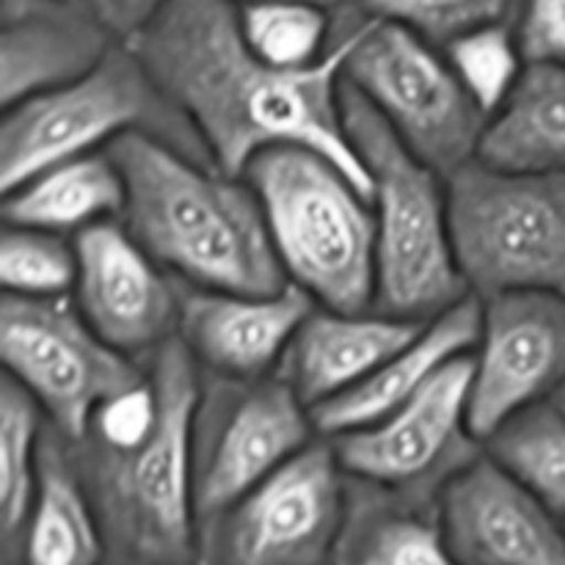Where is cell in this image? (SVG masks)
I'll return each mask as SVG.
<instances>
[{
    "label": "cell",
    "mask_w": 565,
    "mask_h": 565,
    "mask_svg": "<svg viewBox=\"0 0 565 565\" xmlns=\"http://www.w3.org/2000/svg\"><path fill=\"white\" fill-rule=\"evenodd\" d=\"M158 419L147 436L108 445L86 436L72 463L97 516L105 565H196L202 524L193 497V419L202 367L180 337L147 364Z\"/></svg>",
    "instance_id": "obj_3"
},
{
    "label": "cell",
    "mask_w": 565,
    "mask_h": 565,
    "mask_svg": "<svg viewBox=\"0 0 565 565\" xmlns=\"http://www.w3.org/2000/svg\"><path fill=\"white\" fill-rule=\"evenodd\" d=\"M340 103L348 138L373 180V312L430 323L472 296L452 252L447 180L401 141L345 77Z\"/></svg>",
    "instance_id": "obj_4"
},
{
    "label": "cell",
    "mask_w": 565,
    "mask_h": 565,
    "mask_svg": "<svg viewBox=\"0 0 565 565\" xmlns=\"http://www.w3.org/2000/svg\"><path fill=\"white\" fill-rule=\"evenodd\" d=\"M92 6L110 28V33L119 42H127L163 9L166 0H92Z\"/></svg>",
    "instance_id": "obj_30"
},
{
    "label": "cell",
    "mask_w": 565,
    "mask_h": 565,
    "mask_svg": "<svg viewBox=\"0 0 565 565\" xmlns=\"http://www.w3.org/2000/svg\"><path fill=\"white\" fill-rule=\"evenodd\" d=\"M351 478L331 439H315L237 505L202 527V565H331Z\"/></svg>",
    "instance_id": "obj_11"
},
{
    "label": "cell",
    "mask_w": 565,
    "mask_h": 565,
    "mask_svg": "<svg viewBox=\"0 0 565 565\" xmlns=\"http://www.w3.org/2000/svg\"><path fill=\"white\" fill-rule=\"evenodd\" d=\"M44 412L3 373L0 381V530L6 563L20 561L22 535L36 497L39 447L44 439Z\"/></svg>",
    "instance_id": "obj_23"
},
{
    "label": "cell",
    "mask_w": 565,
    "mask_h": 565,
    "mask_svg": "<svg viewBox=\"0 0 565 565\" xmlns=\"http://www.w3.org/2000/svg\"><path fill=\"white\" fill-rule=\"evenodd\" d=\"M241 28L248 47L281 70L318 64L334 39V11L309 3L241 6Z\"/></svg>",
    "instance_id": "obj_25"
},
{
    "label": "cell",
    "mask_w": 565,
    "mask_h": 565,
    "mask_svg": "<svg viewBox=\"0 0 565 565\" xmlns=\"http://www.w3.org/2000/svg\"><path fill=\"white\" fill-rule=\"evenodd\" d=\"M125 210V180L108 152L44 171L3 196V224L64 235L114 221Z\"/></svg>",
    "instance_id": "obj_22"
},
{
    "label": "cell",
    "mask_w": 565,
    "mask_h": 565,
    "mask_svg": "<svg viewBox=\"0 0 565 565\" xmlns=\"http://www.w3.org/2000/svg\"><path fill=\"white\" fill-rule=\"evenodd\" d=\"M0 359L70 445L94 414L147 381V367L110 348L66 298H0Z\"/></svg>",
    "instance_id": "obj_9"
},
{
    "label": "cell",
    "mask_w": 565,
    "mask_h": 565,
    "mask_svg": "<svg viewBox=\"0 0 565 565\" xmlns=\"http://www.w3.org/2000/svg\"><path fill=\"white\" fill-rule=\"evenodd\" d=\"M290 285L320 309L373 312L375 213L370 199L312 149L274 147L243 171Z\"/></svg>",
    "instance_id": "obj_5"
},
{
    "label": "cell",
    "mask_w": 565,
    "mask_h": 565,
    "mask_svg": "<svg viewBox=\"0 0 565 565\" xmlns=\"http://www.w3.org/2000/svg\"><path fill=\"white\" fill-rule=\"evenodd\" d=\"M483 447L557 519H565V406L550 401L527 408Z\"/></svg>",
    "instance_id": "obj_24"
},
{
    "label": "cell",
    "mask_w": 565,
    "mask_h": 565,
    "mask_svg": "<svg viewBox=\"0 0 565 565\" xmlns=\"http://www.w3.org/2000/svg\"><path fill=\"white\" fill-rule=\"evenodd\" d=\"M458 270L478 301L508 292L565 298V174L472 163L447 177Z\"/></svg>",
    "instance_id": "obj_7"
},
{
    "label": "cell",
    "mask_w": 565,
    "mask_h": 565,
    "mask_svg": "<svg viewBox=\"0 0 565 565\" xmlns=\"http://www.w3.org/2000/svg\"><path fill=\"white\" fill-rule=\"evenodd\" d=\"M312 412L279 379L235 381L202 370L193 419V497L199 524L230 511L315 439Z\"/></svg>",
    "instance_id": "obj_10"
},
{
    "label": "cell",
    "mask_w": 565,
    "mask_h": 565,
    "mask_svg": "<svg viewBox=\"0 0 565 565\" xmlns=\"http://www.w3.org/2000/svg\"><path fill=\"white\" fill-rule=\"evenodd\" d=\"M237 6H248V3H309V6H320L326 11H342L345 6H351L353 0H232Z\"/></svg>",
    "instance_id": "obj_31"
},
{
    "label": "cell",
    "mask_w": 565,
    "mask_h": 565,
    "mask_svg": "<svg viewBox=\"0 0 565 565\" xmlns=\"http://www.w3.org/2000/svg\"><path fill=\"white\" fill-rule=\"evenodd\" d=\"M345 83L367 97L401 141L445 180L478 158L489 119L461 86L445 50L408 28L362 11Z\"/></svg>",
    "instance_id": "obj_8"
},
{
    "label": "cell",
    "mask_w": 565,
    "mask_h": 565,
    "mask_svg": "<svg viewBox=\"0 0 565 565\" xmlns=\"http://www.w3.org/2000/svg\"><path fill=\"white\" fill-rule=\"evenodd\" d=\"M315 301L296 285L276 296H235L180 285L177 337L210 375L254 381L274 375Z\"/></svg>",
    "instance_id": "obj_16"
},
{
    "label": "cell",
    "mask_w": 565,
    "mask_h": 565,
    "mask_svg": "<svg viewBox=\"0 0 565 565\" xmlns=\"http://www.w3.org/2000/svg\"><path fill=\"white\" fill-rule=\"evenodd\" d=\"M362 9L334 14V39L318 64L281 70L248 47L232 0H166L127 47L185 114L215 169L243 177L259 152L301 147L323 154L373 199V180L342 121V77Z\"/></svg>",
    "instance_id": "obj_1"
},
{
    "label": "cell",
    "mask_w": 565,
    "mask_h": 565,
    "mask_svg": "<svg viewBox=\"0 0 565 565\" xmlns=\"http://www.w3.org/2000/svg\"><path fill=\"white\" fill-rule=\"evenodd\" d=\"M423 329L425 323L379 312L315 309L292 337L276 375L315 412L364 384L381 364L412 345Z\"/></svg>",
    "instance_id": "obj_18"
},
{
    "label": "cell",
    "mask_w": 565,
    "mask_h": 565,
    "mask_svg": "<svg viewBox=\"0 0 565 565\" xmlns=\"http://www.w3.org/2000/svg\"><path fill=\"white\" fill-rule=\"evenodd\" d=\"M516 36L524 61L565 66V0H524Z\"/></svg>",
    "instance_id": "obj_29"
},
{
    "label": "cell",
    "mask_w": 565,
    "mask_h": 565,
    "mask_svg": "<svg viewBox=\"0 0 565 565\" xmlns=\"http://www.w3.org/2000/svg\"><path fill=\"white\" fill-rule=\"evenodd\" d=\"M480 340V301L469 296L458 307L425 323L417 340L381 364L364 384L337 401L315 408L312 423L323 439L353 434L379 425L406 406L439 370L469 356Z\"/></svg>",
    "instance_id": "obj_19"
},
{
    "label": "cell",
    "mask_w": 565,
    "mask_h": 565,
    "mask_svg": "<svg viewBox=\"0 0 565 565\" xmlns=\"http://www.w3.org/2000/svg\"><path fill=\"white\" fill-rule=\"evenodd\" d=\"M445 55L486 119L508 103L527 66L519 47L516 25L480 28L447 44Z\"/></svg>",
    "instance_id": "obj_27"
},
{
    "label": "cell",
    "mask_w": 565,
    "mask_h": 565,
    "mask_svg": "<svg viewBox=\"0 0 565 565\" xmlns=\"http://www.w3.org/2000/svg\"><path fill=\"white\" fill-rule=\"evenodd\" d=\"M439 522L461 565H565V524L486 450L447 480Z\"/></svg>",
    "instance_id": "obj_15"
},
{
    "label": "cell",
    "mask_w": 565,
    "mask_h": 565,
    "mask_svg": "<svg viewBox=\"0 0 565 565\" xmlns=\"http://www.w3.org/2000/svg\"><path fill=\"white\" fill-rule=\"evenodd\" d=\"M472 353L434 375L406 406L379 425L331 439L348 478L439 500L447 480L480 456L469 434Z\"/></svg>",
    "instance_id": "obj_12"
},
{
    "label": "cell",
    "mask_w": 565,
    "mask_h": 565,
    "mask_svg": "<svg viewBox=\"0 0 565 565\" xmlns=\"http://www.w3.org/2000/svg\"><path fill=\"white\" fill-rule=\"evenodd\" d=\"M22 565H103L105 546L70 445L47 425L39 447L36 497L20 546Z\"/></svg>",
    "instance_id": "obj_21"
},
{
    "label": "cell",
    "mask_w": 565,
    "mask_h": 565,
    "mask_svg": "<svg viewBox=\"0 0 565 565\" xmlns=\"http://www.w3.org/2000/svg\"><path fill=\"white\" fill-rule=\"evenodd\" d=\"M108 158L125 180L121 226L182 285L235 296H276V257L257 193L143 132L116 138Z\"/></svg>",
    "instance_id": "obj_2"
},
{
    "label": "cell",
    "mask_w": 565,
    "mask_h": 565,
    "mask_svg": "<svg viewBox=\"0 0 565 565\" xmlns=\"http://www.w3.org/2000/svg\"><path fill=\"white\" fill-rule=\"evenodd\" d=\"M116 44L92 0H3V110L88 75Z\"/></svg>",
    "instance_id": "obj_17"
},
{
    "label": "cell",
    "mask_w": 565,
    "mask_h": 565,
    "mask_svg": "<svg viewBox=\"0 0 565 565\" xmlns=\"http://www.w3.org/2000/svg\"><path fill=\"white\" fill-rule=\"evenodd\" d=\"M475 160L508 174H565V66L527 61Z\"/></svg>",
    "instance_id": "obj_20"
},
{
    "label": "cell",
    "mask_w": 565,
    "mask_h": 565,
    "mask_svg": "<svg viewBox=\"0 0 565 565\" xmlns=\"http://www.w3.org/2000/svg\"><path fill=\"white\" fill-rule=\"evenodd\" d=\"M356 3L367 17L397 22L439 50L480 28L516 25L524 9V0H356Z\"/></svg>",
    "instance_id": "obj_28"
},
{
    "label": "cell",
    "mask_w": 565,
    "mask_h": 565,
    "mask_svg": "<svg viewBox=\"0 0 565 565\" xmlns=\"http://www.w3.org/2000/svg\"><path fill=\"white\" fill-rule=\"evenodd\" d=\"M565 386V298L508 292L480 301L472 353L469 434L486 445L527 408L561 397Z\"/></svg>",
    "instance_id": "obj_13"
},
{
    "label": "cell",
    "mask_w": 565,
    "mask_h": 565,
    "mask_svg": "<svg viewBox=\"0 0 565 565\" xmlns=\"http://www.w3.org/2000/svg\"><path fill=\"white\" fill-rule=\"evenodd\" d=\"M0 285L6 296L66 298L77 285L75 243L55 232L3 226Z\"/></svg>",
    "instance_id": "obj_26"
},
{
    "label": "cell",
    "mask_w": 565,
    "mask_h": 565,
    "mask_svg": "<svg viewBox=\"0 0 565 565\" xmlns=\"http://www.w3.org/2000/svg\"><path fill=\"white\" fill-rule=\"evenodd\" d=\"M557 403H561V406H565V386H563V392H561V397H557Z\"/></svg>",
    "instance_id": "obj_32"
},
{
    "label": "cell",
    "mask_w": 565,
    "mask_h": 565,
    "mask_svg": "<svg viewBox=\"0 0 565 565\" xmlns=\"http://www.w3.org/2000/svg\"><path fill=\"white\" fill-rule=\"evenodd\" d=\"M6 565H9V563H6Z\"/></svg>",
    "instance_id": "obj_33"
},
{
    "label": "cell",
    "mask_w": 565,
    "mask_h": 565,
    "mask_svg": "<svg viewBox=\"0 0 565 565\" xmlns=\"http://www.w3.org/2000/svg\"><path fill=\"white\" fill-rule=\"evenodd\" d=\"M127 132L158 138L215 169L185 114L160 92L127 42H119L88 75L3 110L0 193H14L55 166L94 154L97 147L108 149Z\"/></svg>",
    "instance_id": "obj_6"
},
{
    "label": "cell",
    "mask_w": 565,
    "mask_h": 565,
    "mask_svg": "<svg viewBox=\"0 0 565 565\" xmlns=\"http://www.w3.org/2000/svg\"><path fill=\"white\" fill-rule=\"evenodd\" d=\"M75 303L83 320L125 356L152 359L180 326V285L138 246L121 221L75 235Z\"/></svg>",
    "instance_id": "obj_14"
}]
</instances>
